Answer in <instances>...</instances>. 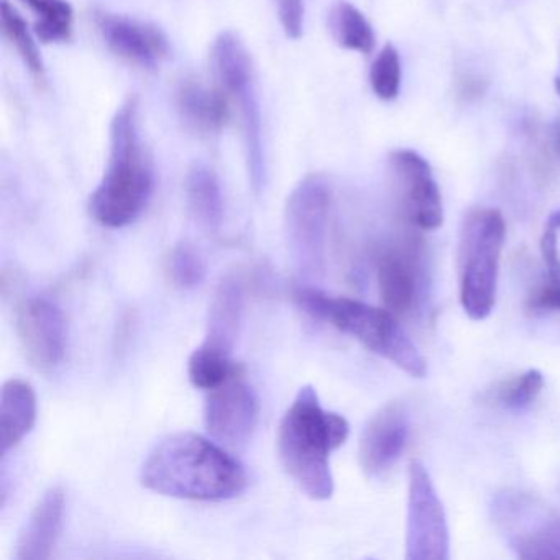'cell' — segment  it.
Wrapping results in <instances>:
<instances>
[{"mask_svg": "<svg viewBox=\"0 0 560 560\" xmlns=\"http://www.w3.org/2000/svg\"><path fill=\"white\" fill-rule=\"evenodd\" d=\"M378 287L386 310L408 314L421 293V271L416 255L408 250H389L378 260Z\"/></svg>", "mask_w": 560, "mask_h": 560, "instance_id": "obj_16", "label": "cell"}, {"mask_svg": "<svg viewBox=\"0 0 560 560\" xmlns=\"http://www.w3.org/2000/svg\"><path fill=\"white\" fill-rule=\"evenodd\" d=\"M370 86L378 100L393 101L401 88V61L395 45L388 44L376 55L370 68Z\"/></svg>", "mask_w": 560, "mask_h": 560, "instance_id": "obj_26", "label": "cell"}, {"mask_svg": "<svg viewBox=\"0 0 560 560\" xmlns=\"http://www.w3.org/2000/svg\"><path fill=\"white\" fill-rule=\"evenodd\" d=\"M349 422L326 411L313 386H303L291 402L278 429V455L284 471L313 500L334 494L330 452L349 438Z\"/></svg>", "mask_w": 560, "mask_h": 560, "instance_id": "obj_3", "label": "cell"}, {"mask_svg": "<svg viewBox=\"0 0 560 560\" xmlns=\"http://www.w3.org/2000/svg\"><path fill=\"white\" fill-rule=\"evenodd\" d=\"M329 31L339 47L357 54L370 55L376 37L365 15L347 0H337L329 11Z\"/></svg>", "mask_w": 560, "mask_h": 560, "instance_id": "obj_21", "label": "cell"}, {"mask_svg": "<svg viewBox=\"0 0 560 560\" xmlns=\"http://www.w3.org/2000/svg\"><path fill=\"white\" fill-rule=\"evenodd\" d=\"M0 25H2L5 38L14 45L27 70L37 80H42L45 74V63L40 50H38L37 42L32 35L27 22L19 14L14 5L9 4V0H4L0 4Z\"/></svg>", "mask_w": 560, "mask_h": 560, "instance_id": "obj_24", "label": "cell"}, {"mask_svg": "<svg viewBox=\"0 0 560 560\" xmlns=\"http://www.w3.org/2000/svg\"><path fill=\"white\" fill-rule=\"evenodd\" d=\"M556 229L546 225L542 237H540V255H542L544 265H546L549 283H560V255L559 245H557Z\"/></svg>", "mask_w": 560, "mask_h": 560, "instance_id": "obj_29", "label": "cell"}, {"mask_svg": "<svg viewBox=\"0 0 560 560\" xmlns=\"http://www.w3.org/2000/svg\"><path fill=\"white\" fill-rule=\"evenodd\" d=\"M231 101L221 88L212 90L198 81H186L178 90L176 106L189 129L215 133L231 119Z\"/></svg>", "mask_w": 560, "mask_h": 560, "instance_id": "obj_19", "label": "cell"}, {"mask_svg": "<svg viewBox=\"0 0 560 560\" xmlns=\"http://www.w3.org/2000/svg\"><path fill=\"white\" fill-rule=\"evenodd\" d=\"M258 419V399L241 378L212 389L206 399L205 424L215 441L241 445L248 441Z\"/></svg>", "mask_w": 560, "mask_h": 560, "instance_id": "obj_12", "label": "cell"}, {"mask_svg": "<svg viewBox=\"0 0 560 560\" xmlns=\"http://www.w3.org/2000/svg\"><path fill=\"white\" fill-rule=\"evenodd\" d=\"M277 4L284 35L291 40H298L304 31V0H277Z\"/></svg>", "mask_w": 560, "mask_h": 560, "instance_id": "obj_28", "label": "cell"}, {"mask_svg": "<svg viewBox=\"0 0 560 560\" xmlns=\"http://www.w3.org/2000/svg\"><path fill=\"white\" fill-rule=\"evenodd\" d=\"M553 143H556L557 150L560 152V120L556 122L552 130Z\"/></svg>", "mask_w": 560, "mask_h": 560, "instance_id": "obj_32", "label": "cell"}, {"mask_svg": "<svg viewBox=\"0 0 560 560\" xmlns=\"http://www.w3.org/2000/svg\"><path fill=\"white\" fill-rule=\"evenodd\" d=\"M293 300L307 316L353 337L370 352L389 360L408 375L424 378L428 372L424 357L392 311L307 287L294 288Z\"/></svg>", "mask_w": 560, "mask_h": 560, "instance_id": "obj_4", "label": "cell"}, {"mask_svg": "<svg viewBox=\"0 0 560 560\" xmlns=\"http://www.w3.org/2000/svg\"><path fill=\"white\" fill-rule=\"evenodd\" d=\"M37 421V396L31 383L9 380L0 396V452L8 454L18 447Z\"/></svg>", "mask_w": 560, "mask_h": 560, "instance_id": "obj_18", "label": "cell"}, {"mask_svg": "<svg viewBox=\"0 0 560 560\" xmlns=\"http://www.w3.org/2000/svg\"><path fill=\"white\" fill-rule=\"evenodd\" d=\"M232 353L202 343L188 360V376L192 386L206 392L219 388L231 380L238 378L241 365L231 359Z\"/></svg>", "mask_w": 560, "mask_h": 560, "instance_id": "obj_22", "label": "cell"}, {"mask_svg": "<svg viewBox=\"0 0 560 560\" xmlns=\"http://www.w3.org/2000/svg\"><path fill=\"white\" fill-rule=\"evenodd\" d=\"M408 415L399 405L385 406L363 429L359 445L360 467L369 477L389 470L408 442Z\"/></svg>", "mask_w": 560, "mask_h": 560, "instance_id": "obj_14", "label": "cell"}, {"mask_svg": "<svg viewBox=\"0 0 560 560\" xmlns=\"http://www.w3.org/2000/svg\"><path fill=\"white\" fill-rule=\"evenodd\" d=\"M556 91H557V94H559V96H560V77L556 78Z\"/></svg>", "mask_w": 560, "mask_h": 560, "instance_id": "obj_33", "label": "cell"}, {"mask_svg": "<svg viewBox=\"0 0 560 560\" xmlns=\"http://www.w3.org/2000/svg\"><path fill=\"white\" fill-rule=\"evenodd\" d=\"M530 310L560 311V283L544 284L529 300Z\"/></svg>", "mask_w": 560, "mask_h": 560, "instance_id": "obj_30", "label": "cell"}, {"mask_svg": "<svg viewBox=\"0 0 560 560\" xmlns=\"http://www.w3.org/2000/svg\"><path fill=\"white\" fill-rule=\"evenodd\" d=\"M544 376L539 370H527L520 378L514 380L503 393L501 402L510 409H524L536 401L542 392Z\"/></svg>", "mask_w": 560, "mask_h": 560, "instance_id": "obj_27", "label": "cell"}, {"mask_svg": "<svg viewBox=\"0 0 560 560\" xmlns=\"http://www.w3.org/2000/svg\"><path fill=\"white\" fill-rule=\"evenodd\" d=\"M211 65L219 88L224 91L229 101L237 106L241 114L248 176L252 188L258 195L264 189L267 166L254 61L242 38L235 32L225 31L221 32L212 44Z\"/></svg>", "mask_w": 560, "mask_h": 560, "instance_id": "obj_6", "label": "cell"}, {"mask_svg": "<svg viewBox=\"0 0 560 560\" xmlns=\"http://www.w3.org/2000/svg\"><path fill=\"white\" fill-rule=\"evenodd\" d=\"M406 559H451V534L444 504L421 460L409 462Z\"/></svg>", "mask_w": 560, "mask_h": 560, "instance_id": "obj_9", "label": "cell"}, {"mask_svg": "<svg viewBox=\"0 0 560 560\" xmlns=\"http://www.w3.org/2000/svg\"><path fill=\"white\" fill-rule=\"evenodd\" d=\"M96 27L107 47L136 67L156 70L170 55V42L155 25L119 14H96Z\"/></svg>", "mask_w": 560, "mask_h": 560, "instance_id": "obj_13", "label": "cell"}, {"mask_svg": "<svg viewBox=\"0 0 560 560\" xmlns=\"http://www.w3.org/2000/svg\"><path fill=\"white\" fill-rule=\"evenodd\" d=\"M504 237L506 225L498 209H477L465 219L458 275L462 307L470 319H487L493 311Z\"/></svg>", "mask_w": 560, "mask_h": 560, "instance_id": "obj_5", "label": "cell"}, {"mask_svg": "<svg viewBox=\"0 0 560 560\" xmlns=\"http://www.w3.org/2000/svg\"><path fill=\"white\" fill-rule=\"evenodd\" d=\"M329 183L324 176L307 175L294 186L284 208V241L294 268L306 278L323 273L329 225Z\"/></svg>", "mask_w": 560, "mask_h": 560, "instance_id": "obj_7", "label": "cell"}, {"mask_svg": "<svg viewBox=\"0 0 560 560\" xmlns=\"http://www.w3.org/2000/svg\"><path fill=\"white\" fill-rule=\"evenodd\" d=\"M186 202L196 224L218 234L224 222V196L218 175L205 163H196L186 178Z\"/></svg>", "mask_w": 560, "mask_h": 560, "instance_id": "obj_20", "label": "cell"}, {"mask_svg": "<svg viewBox=\"0 0 560 560\" xmlns=\"http://www.w3.org/2000/svg\"><path fill=\"white\" fill-rule=\"evenodd\" d=\"M35 15V34L45 44H63L73 35L74 12L67 0H22Z\"/></svg>", "mask_w": 560, "mask_h": 560, "instance_id": "obj_23", "label": "cell"}, {"mask_svg": "<svg viewBox=\"0 0 560 560\" xmlns=\"http://www.w3.org/2000/svg\"><path fill=\"white\" fill-rule=\"evenodd\" d=\"M389 168L409 221L422 231L441 228L444 208L428 160L412 150H395L389 155Z\"/></svg>", "mask_w": 560, "mask_h": 560, "instance_id": "obj_10", "label": "cell"}, {"mask_svg": "<svg viewBox=\"0 0 560 560\" xmlns=\"http://www.w3.org/2000/svg\"><path fill=\"white\" fill-rule=\"evenodd\" d=\"M18 332L32 365L38 370L60 365L67 350L68 324L55 301L44 296L25 301L19 311Z\"/></svg>", "mask_w": 560, "mask_h": 560, "instance_id": "obj_11", "label": "cell"}, {"mask_svg": "<svg viewBox=\"0 0 560 560\" xmlns=\"http://www.w3.org/2000/svg\"><path fill=\"white\" fill-rule=\"evenodd\" d=\"M165 275L176 290H196L206 278L205 258L188 242L176 244L166 255Z\"/></svg>", "mask_w": 560, "mask_h": 560, "instance_id": "obj_25", "label": "cell"}, {"mask_svg": "<svg viewBox=\"0 0 560 560\" xmlns=\"http://www.w3.org/2000/svg\"><path fill=\"white\" fill-rule=\"evenodd\" d=\"M494 520L520 559L560 560V514L527 494L504 493Z\"/></svg>", "mask_w": 560, "mask_h": 560, "instance_id": "obj_8", "label": "cell"}, {"mask_svg": "<svg viewBox=\"0 0 560 560\" xmlns=\"http://www.w3.org/2000/svg\"><path fill=\"white\" fill-rule=\"evenodd\" d=\"M65 490L60 485L48 488L28 514L18 540L15 559L47 560L57 547L65 516Z\"/></svg>", "mask_w": 560, "mask_h": 560, "instance_id": "obj_15", "label": "cell"}, {"mask_svg": "<svg viewBox=\"0 0 560 560\" xmlns=\"http://www.w3.org/2000/svg\"><path fill=\"white\" fill-rule=\"evenodd\" d=\"M155 185L152 155L140 136L139 101L129 97L110 120L109 160L88 211L103 228H127L143 214Z\"/></svg>", "mask_w": 560, "mask_h": 560, "instance_id": "obj_2", "label": "cell"}, {"mask_svg": "<svg viewBox=\"0 0 560 560\" xmlns=\"http://www.w3.org/2000/svg\"><path fill=\"white\" fill-rule=\"evenodd\" d=\"M546 225H550V228L556 229V231H560V209L559 211H553L552 214L547 218Z\"/></svg>", "mask_w": 560, "mask_h": 560, "instance_id": "obj_31", "label": "cell"}, {"mask_svg": "<svg viewBox=\"0 0 560 560\" xmlns=\"http://www.w3.org/2000/svg\"><path fill=\"white\" fill-rule=\"evenodd\" d=\"M244 311V281L238 275L229 273L215 288L208 313L206 343L232 353Z\"/></svg>", "mask_w": 560, "mask_h": 560, "instance_id": "obj_17", "label": "cell"}, {"mask_svg": "<svg viewBox=\"0 0 560 560\" xmlns=\"http://www.w3.org/2000/svg\"><path fill=\"white\" fill-rule=\"evenodd\" d=\"M147 490L191 501H225L247 487L241 462L195 432L168 435L150 452L140 471Z\"/></svg>", "mask_w": 560, "mask_h": 560, "instance_id": "obj_1", "label": "cell"}]
</instances>
